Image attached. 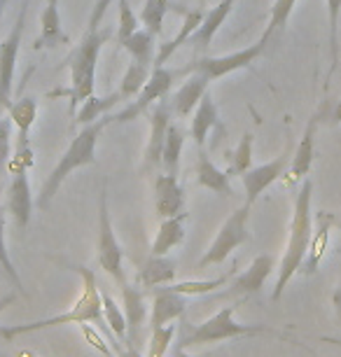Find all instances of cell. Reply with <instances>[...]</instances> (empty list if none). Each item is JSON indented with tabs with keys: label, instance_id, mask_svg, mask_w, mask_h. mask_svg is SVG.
<instances>
[{
	"label": "cell",
	"instance_id": "1",
	"mask_svg": "<svg viewBox=\"0 0 341 357\" xmlns=\"http://www.w3.org/2000/svg\"><path fill=\"white\" fill-rule=\"evenodd\" d=\"M311 201H313V183L311 180H302V187L295 194V208H292V222H290V238H287V248L280 257L278 264V280L273 285L271 299L278 301L283 296L285 285L299 273L302 261L306 257L311 243V231H313V213H311Z\"/></svg>",
	"mask_w": 341,
	"mask_h": 357
},
{
	"label": "cell",
	"instance_id": "2",
	"mask_svg": "<svg viewBox=\"0 0 341 357\" xmlns=\"http://www.w3.org/2000/svg\"><path fill=\"white\" fill-rule=\"evenodd\" d=\"M73 271L82 275V294L79 299L73 304L61 315H52V318L45 320H36V322H26V325H10V327H0V339L5 341H15V336L22 334H31V332H43V329H52L59 325H68V322H75V325H82V322H103V299L101 292H98L96 285V271L86 266H73Z\"/></svg>",
	"mask_w": 341,
	"mask_h": 357
},
{
	"label": "cell",
	"instance_id": "3",
	"mask_svg": "<svg viewBox=\"0 0 341 357\" xmlns=\"http://www.w3.org/2000/svg\"><path fill=\"white\" fill-rule=\"evenodd\" d=\"M108 124H110V117L96 119V122L86 124L84 129L70 140L68 150H66L63 157L59 159L54 171L47 175L43 190H40V197H38V206L40 208L50 206V201L56 197L59 190H61V185L66 183V178H68L70 173H75L77 168L91 166L93 161H96V143H98V138H101V131Z\"/></svg>",
	"mask_w": 341,
	"mask_h": 357
},
{
	"label": "cell",
	"instance_id": "4",
	"mask_svg": "<svg viewBox=\"0 0 341 357\" xmlns=\"http://www.w3.org/2000/svg\"><path fill=\"white\" fill-rule=\"evenodd\" d=\"M110 31H86L82 43L77 45L75 54L70 59V86L66 91L59 89L56 93L61 96H70L73 110L77 107V103L82 105L86 98L93 96V86H96V66L98 56H101L103 45L108 43Z\"/></svg>",
	"mask_w": 341,
	"mask_h": 357
},
{
	"label": "cell",
	"instance_id": "5",
	"mask_svg": "<svg viewBox=\"0 0 341 357\" xmlns=\"http://www.w3.org/2000/svg\"><path fill=\"white\" fill-rule=\"evenodd\" d=\"M236 306H225L220 308L215 315H211L209 320H204L202 325L192 327L183 339H180L178 348H192V346H206V343H218V341H229L236 336H278V339H287L283 332L273 329L269 325H241L234 320Z\"/></svg>",
	"mask_w": 341,
	"mask_h": 357
},
{
	"label": "cell",
	"instance_id": "6",
	"mask_svg": "<svg viewBox=\"0 0 341 357\" xmlns=\"http://www.w3.org/2000/svg\"><path fill=\"white\" fill-rule=\"evenodd\" d=\"M96 257H98V266L103 268L105 273L110 275L117 285H124L126 275L122 268L124 261V250L119 245L115 229H112L110 222V213H108V187H101V194H98V245H96Z\"/></svg>",
	"mask_w": 341,
	"mask_h": 357
},
{
	"label": "cell",
	"instance_id": "7",
	"mask_svg": "<svg viewBox=\"0 0 341 357\" xmlns=\"http://www.w3.org/2000/svg\"><path fill=\"white\" fill-rule=\"evenodd\" d=\"M250 208L248 204H243L241 208H236L229 218L225 220V225L220 227V231L215 236V241L211 243V248L206 250V255L199 259V268L206 266H215L227 261V257L236 250L238 245L248 243L250 234H248V218H250Z\"/></svg>",
	"mask_w": 341,
	"mask_h": 357
},
{
	"label": "cell",
	"instance_id": "8",
	"mask_svg": "<svg viewBox=\"0 0 341 357\" xmlns=\"http://www.w3.org/2000/svg\"><path fill=\"white\" fill-rule=\"evenodd\" d=\"M180 75H185V68L183 70H169L166 66H157V68H152L148 82H145V86L140 89L138 96L133 98L122 112H117L115 117H110V122L124 124V122H131V119H138L140 114L150 112V107L171 91V86L176 84V79Z\"/></svg>",
	"mask_w": 341,
	"mask_h": 357
},
{
	"label": "cell",
	"instance_id": "9",
	"mask_svg": "<svg viewBox=\"0 0 341 357\" xmlns=\"http://www.w3.org/2000/svg\"><path fill=\"white\" fill-rule=\"evenodd\" d=\"M26 8H29V3L24 0L22 12H19L10 36L0 43V107L3 110H8L12 105V82H15L17 56H19V47H22L24 26H26Z\"/></svg>",
	"mask_w": 341,
	"mask_h": 357
},
{
	"label": "cell",
	"instance_id": "10",
	"mask_svg": "<svg viewBox=\"0 0 341 357\" xmlns=\"http://www.w3.org/2000/svg\"><path fill=\"white\" fill-rule=\"evenodd\" d=\"M266 50L264 40H257L255 45L245 47V50H238L234 54H227V56H206L202 61H194L192 66H187L185 73H204L206 77L211 79H220L229 73H236L241 68H248L262 56V52Z\"/></svg>",
	"mask_w": 341,
	"mask_h": 357
},
{
	"label": "cell",
	"instance_id": "11",
	"mask_svg": "<svg viewBox=\"0 0 341 357\" xmlns=\"http://www.w3.org/2000/svg\"><path fill=\"white\" fill-rule=\"evenodd\" d=\"M290 159H292V154L285 150L283 154H278L276 159L266 161L262 166H252L250 171H245L241 175V183H243V190H245V204L252 206L259 199V194L264 190H269L273 183H278L285 175L287 166H290Z\"/></svg>",
	"mask_w": 341,
	"mask_h": 357
},
{
	"label": "cell",
	"instance_id": "12",
	"mask_svg": "<svg viewBox=\"0 0 341 357\" xmlns=\"http://www.w3.org/2000/svg\"><path fill=\"white\" fill-rule=\"evenodd\" d=\"M318 114H313L306 124V129L302 133V140H299L295 154L290 159V166H287L283 180L285 187H295L299 185L302 180L306 178V173L311 171V164H313V157H316V131H318Z\"/></svg>",
	"mask_w": 341,
	"mask_h": 357
},
{
	"label": "cell",
	"instance_id": "13",
	"mask_svg": "<svg viewBox=\"0 0 341 357\" xmlns=\"http://www.w3.org/2000/svg\"><path fill=\"white\" fill-rule=\"evenodd\" d=\"M171 117H173V110H171L169 100H157L155 107L148 112L150 138H148V147H145V161H143L145 171H152V168L162 166L164 138H166V131H169Z\"/></svg>",
	"mask_w": 341,
	"mask_h": 357
},
{
	"label": "cell",
	"instance_id": "14",
	"mask_svg": "<svg viewBox=\"0 0 341 357\" xmlns=\"http://www.w3.org/2000/svg\"><path fill=\"white\" fill-rule=\"evenodd\" d=\"M10 187L5 197V211L12 215L17 229H26L33 215V194L29 183V171H10Z\"/></svg>",
	"mask_w": 341,
	"mask_h": 357
},
{
	"label": "cell",
	"instance_id": "15",
	"mask_svg": "<svg viewBox=\"0 0 341 357\" xmlns=\"http://www.w3.org/2000/svg\"><path fill=\"white\" fill-rule=\"evenodd\" d=\"M313 222H316V227H313V231H311V243L302 261V268H299V273H304V275H313L318 271L320 261H323L327 248H330V236H332V227L337 225V215L320 211L316 213V220Z\"/></svg>",
	"mask_w": 341,
	"mask_h": 357
},
{
	"label": "cell",
	"instance_id": "16",
	"mask_svg": "<svg viewBox=\"0 0 341 357\" xmlns=\"http://www.w3.org/2000/svg\"><path fill=\"white\" fill-rule=\"evenodd\" d=\"M152 313H150V327H162L166 322H173L176 318L185 313L187 308V296L180 292L166 287H152Z\"/></svg>",
	"mask_w": 341,
	"mask_h": 357
},
{
	"label": "cell",
	"instance_id": "17",
	"mask_svg": "<svg viewBox=\"0 0 341 357\" xmlns=\"http://www.w3.org/2000/svg\"><path fill=\"white\" fill-rule=\"evenodd\" d=\"M185 192L178 183V175L159 173L155 178V213L162 220L183 213Z\"/></svg>",
	"mask_w": 341,
	"mask_h": 357
},
{
	"label": "cell",
	"instance_id": "18",
	"mask_svg": "<svg viewBox=\"0 0 341 357\" xmlns=\"http://www.w3.org/2000/svg\"><path fill=\"white\" fill-rule=\"evenodd\" d=\"M211 86V79L204 75V73H192L190 77L180 84V89L173 93V98L169 100L171 103V110H173V117H190V112L197 110L199 100L204 98V93L209 91Z\"/></svg>",
	"mask_w": 341,
	"mask_h": 357
},
{
	"label": "cell",
	"instance_id": "19",
	"mask_svg": "<svg viewBox=\"0 0 341 357\" xmlns=\"http://www.w3.org/2000/svg\"><path fill=\"white\" fill-rule=\"evenodd\" d=\"M234 5H236V0H220V3L213 10L204 12L202 26H199L197 33H194V36L190 38V43H187V45H192L194 52L209 50L211 43H213V38H215V33L222 29V24L227 22V17L232 15Z\"/></svg>",
	"mask_w": 341,
	"mask_h": 357
},
{
	"label": "cell",
	"instance_id": "20",
	"mask_svg": "<svg viewBox=\"0 0 341 357\" xmlns=\"http://www.w3.org/2000/svg\"><path fill=\"white\" fill-rule=\"evenodd\" d=\"M136 282L140 287H148V289L176 282V259L166 257V255H150L140 264L136 273Z\"/></svg>",
	"mask_w": 341,
	"mask_h": 357
},
{
	"label": "cell",
	"instance_id": "21",
	"mask_svg": "<svg viewBox=\"0 0 341 357\" xmlns=\"http://www.w3.org/2000/svg\"><path fill=\"white\" fill-rule=\"evenodd\" d=\"M273 271H276V259H273V255H257V257L250 261V266L234 278L232 282L234 292H241V294L259 292V289L264 287L266 278H269Z\"/></svg>",
	"mask_w": 341,
	"mask_h": 357
},
{
	"label": "cell",
	"instance_id": "22",
	"mask_svg": "<svg viewBox=\"0 0 341 357\" xmlns=\"http://www.w3.org/2000/svg\"><path fill=\"white\" fill-rule=\"evenodd\" d=\"M183 12V26H180V31H178V36L173 38V40H166L164 45H159V50H157V56H155V68L157 66H166L169 63V59L176 54L180 47L190 43V38L197 33V29L202 26L204 22V10H180Z\"/></svg>",
	"mask_w": 341,
	"mask_h": 357
},
{
	"label": "cell",
	"instance_id": "23",
	"mask_svg": "<svg viewBox=\"0 0 341 357\" xmlns=\"http://www.w3.org/2000/svg\"><path fill=\"white\" fill-rule=\"evenodd\" d=\"M66 36L61 26V15H59V3H47L43 15H40V36L36 40V50H52V47L66 45Z\"/></svg>",
	"mask_w": 341,
	"mask_h": 357
},
{
	"label": "cell",
	"instance_id": "24",
	"mask_svg": "<svg viewBox=\"0 0 341 357\" xmlns=\"http://www.w3.org/2000/svg\"><path fill=\"white\" fill-rule=\"evenodd\" d=\"M122 287V301H124V318H126V332H129V341H136L138 329L143 325L145 315H148V304H145V294L138 285L124 282Z\"/></svg>",
	"mask_w": 341,
	"mask_h": 357
},
{
	"label": "cell",
	"instance_id": "25",
	"mask_svg": "<svg viewBox=\"0 0 341 357\" xmlns=\"http://www.w3.org/2000/svg\"><path fill=\"white\" fill-rule=\"evenodd\" d=\"M197 183L206 187V190L215 192L218 197H234L232 175L222 171V168H218L204 152H199L197 159Z\"/></svg>",
	"mask_w": 341,
	"mask_h": 357
},
{
	"label": "cell",
	"instance_id": "26",
	"mask_svg": "<svg viewBox=\"0 0 341 357\" xmlns=\"http://www.w3.org/2000/svg\"><path fill=\"white\" fill-rule=\"evenodd\" d=\"M187 220H190V213H178L173 215V218H166L162 220V225H159V231H157V238L155 243H152V255H166L171 252L173 248L180 245L185 241V225Z\"/></svg>",
	"mask_w": 341,
	"mask_h": 357
},
{
	"label": "cell",
	"instance_id": "27",
	"mask_svg": "<svg viewBox=\"0 0 341 357\" xmlns=\"http://www.w3.org/2000/svg\"><path fill=\"white\" fill-rule=\"evenodd\" d=\"M218 126V105L213 100L211 91L204 93V98L199 100L197 110H194V117H192V138L194 143L199 147L206 145V138L209 133Z\"/></svg>",
	"mask_w": 341,
	"mask_h": 357
},
{
	"label": "cell",
	"instance_id": "28",
	"mask_svg": "<svg viewBox=\"0 0 341 357\" xmlns=\"http://www.w3.org/2000/svg\"><path fill=\"white\" fill-rule=\"evenodd\" d=\"M183 145H185V131L180 129L176 122L169 124V131H166L164 138V150H162V166L164 173L169 175H178L180 171V154H183Z\"/></svg>",
	"mask_w": 341,
	"mask_h": 357
},
{
	"label": "cell",
	"instance_id": "29",
	"mask_svg": "<svg viewBox=\"0 0 341 357\" xmlns=\"http://www.w3.org/2000/svg\"><path fill=\"white\" fill-rule=\"evenodd\" d=\"M122 50L131 54L133 61L145 63L150 68H155V56H157V45H155V36L148 33L145 29H138L133 36L122 45Z\"/></svg>",
	"mask_w": 341,
	"mask_h": 357
},
{
	"label": "cell",
	"instance_id": "30",
	"mask_svg": "<svg viewBox=\"0 0 341 357\" xmlns=\"http://www.w3.org/2000/svg\"><path fill=\"white\" fill-rule=\"evenodd\" d=\"M150 73L152 68L150 66H145V63H138V61H133L131 59V63L126 66V70H124V77H122V82H119V98L122 100H133L140 93V89L145 86V82H148V77H150Z\"/></svg>",
	"mask_w": 341,
	"mask_h": 357
},
{
	"label": "cell",
	"instance_id": "31",
	"mask_svg": "<svg viewBox=\"0 0 341 357\" xmlns=\"http://www.w3.org/2000/svg\"><path fill=\"white\" fill-rule=\"evenodd\" d=\"M119 93L115 91V93H108V96H89L84 100L82 105H79V110H77V114H75V119L82 126H86V124H91V122H96V119H101L105 112L108 110H112L117 103H119Z\"/></svg>",
	"mask_w": 341,
	"mask_h": 357
},
{
	"label": "cell",
	"instance_id": "32",
	"mask_svg": "<svg viewBox=\"0 0 341 357\" xmlns=\"http://www.w3.org/2000/svg\"><path fill=\"white\" fill-rule=\"evenodd\" d=\"M234 275H236V268L227 271L218 278H211V280H185V282H171V289L173 292H180L185 296H199V294H209V292H215V289L225 287Z\"/></svg>",
	"mask_w": 341,
	"mask_h": 357
},
{
	"label": "cell",
	"instance_id": "33",
	"mask_svg": "<svg viewBox=\"0 0 341 357\" xmlns=\"http://www.w3.org/2000/svg\"><path fill=\"white\" fill-rule=\"evenodd\" d=\"M171 10V0H145L143 12H140V22H143L145 31L152 33V36H162V26H164V17L169 15Z\"/></svg>",
	"mask_w": 341,
	"mask_h": 357
},
{
	"label": "cell",
	"instance_id": "34",
	"mask_svg": "<svg viewBox=\"0 0 341 357\" xmlns=\"http://www.w3.org/2000/svg\"><path fill=\"white\" fill-rule=\"evenodd\" d=\"M327 3V15H330V73L325 77V89L330 86L332 75L337 73L339 66V15H341V0H325Z\"/></svg>",
	"mask_w": 341,
	"mask_h": 357
},
{
	"label": "cell",
	"instance_id": "35",
	"mask_svg": "<svg viewBox=\"0 0 341 357\" xmlns=\"http://www.w3.org/2000/svg\"><path fill=\"white\" fill-rule=\"evenodd\" d=\"M295 3H297V0H276V3H273V8L269 12V24H266L264 36L259 40H264V43L269 45V40L276 36L278 31L285 29L287 19H290L292 10H295Z\"/></svg>",
	"mask_w": 341,
	"mask_h": 357
},
{
	"label": "cell",
	"instance_id": "36",
	"mask_svg": "<svg viewBox=\"0 0 341 357\" xmlns=\"http://www.w3.org/2000/svg\"><path fill=\"white\" fill-rule=\"evenodd\" d=\"M252 143L255 136L252 133H243L236 145V150L232 152V168L227 173L229 175H243L245 171L252 168Z\"/></svg>",
	"mask_w": 341,
	"mask_h": 357
},
{
	"label": "cell",
	"instance_id": "37",
	"mask_svg": "<svg viewBox=\"0 0 341 357\" xmlns=\"http://www.w3.org/2000/svg\"><path fill=\"white\" fill-rule=\"evenodd\" d=\"M103 299V322L110 325L112 334L117 336L119 341L126 339V318H124V308L117 306V301L112 299L110 294H101Z\"/></svg>",
	"mask_w": 341,
	"mask_h": 357
},
{
	"label": "cell",
	"instance_id": "38",
	"mask_svg": "<svg viewBox=\"0 0 341 357\" xmlns=\"http://www.w3.org/2000/svg\"><path fill=\"white\" fill-rule=\"evenodd\" d=\"M5 206H3V201H0V266H3V271L8 273V278L12 280V285H15L17 292H24V285H22V278H19V273H17V268L15 264H12V259H10V252H8V243H5Z\"/></svg>",
	"mask_w": 341,
	"mask_h": 357
},
{
	"label": "cell",
	"instance_id": "39",
	"mask_svg": "<svg viewBox=\"0 0 341 357\" xmlns=\"http://www.w3.org/2000/svg\"><path fill=\"white\" fill-rule=\"evenodd\" d=\"M173 336H176V325H171V322H166V325H162V327H152L148 355L145 357H164L166 353H169Z\"/></svg>",
	"mask_w": 341,
	"mask_h": 357
},
{
	"label": "cell",
	"instance_id": "40",
	"mask_svg": "<svg viewBox=\"0 0 341 357\" xmlns=\"http://www.w3.org/2000/svg\"><path fill=\"white\" fill-rule=\"evenodd\" d=\"M119 5V26H117V45L122 47L133 33L140 29V22L136 17V12L129 5V0H117Z\"/></svg>",
	"mask_w": 341,
	"mask_h": 357
},
{
	"label": "cell",
	"instance_id": "41",
	"mask_svg": "<svg viewBox=\"0 0 341 357\" xmlns=\"http://www.w3.org/2000/svg\"><path fill=\"white\" fill-rule=\"evenodd\" d=\"M12 159V119L0 117V178L8 171Z\"/></svg>",
	"mask_w": 341,
	"mask_h": 357
},
{
	"label": "cell",
	"instance_id": "42",
	"mask_svg": "<svg viewBox=\"0 0 341 357\" xmlns=\"http://www.w3.org/2000/svg\"><path fill=\"white\" fill-rule=\"evenodd\" d=\"M82 336H84V341L89 343V346L96 350L98 355H103V357H115V348H112V343H108L103 339V334L98 332L96 327H91V325H84L82 322Z\"/></svg>",
	"mask_w": 341,
	"mask_h": 357
},
{
	"label": "cell",
	"instance_id": "43",
	"mask_svg": "<svg viewBox=\"0 0 341 357\" xmlns=\"http://www.w3.org/2000/svg\"><path fill=\"white\" fill-rule=\"evenodd\" d=\"M320 124H339L341 122V100H323L316 110Z\"/></svg>",
	"mask_w": 341,
	"mask_h": 357
},
{
	"label": "cell",
	"instance_id": "44",
	"mask_svg": "<svg viewBox=\"0 0 341 357\" xmlns=\"http://www.w3.org/2000/svg\"><path fill=\"white\" fill-rule=\"evenodd\" d=\"M112 0H96V5H93L91 15H89V24H86V31H98V26H101L105 12H108Z\"/></svg>",
	"mask_w": 341,
	"mask_h": 357
},
{
	"label": "cell",
	"instance_id": "45",
	"mask_svg": "<svg viewBox=\"0 0 341 357\" xmlns=\"http://www.w3.org/2000/svg\"><path fill=\"white\" fill-rule=\"evenodd\" d=\"M112 348H115V357H143L138 353L136 341H126L124 348L119 346V343H112Z\"/></svg>",
	"mask_w": 341,
	"mask_h": 357
},
{
	"label": "cell",
	"instance_id": "46",
	"mask_svg": "<svg viewBox=\"0 0 341 357\" xmlns=\"http://www.w3.org/2000/svg\"><path fill=\"white\" fill-rule=\"evenodd\" d=\"M332 306H334V313H337V318L341 322V282L337 285V289L332 292Z\"/></svg>",
	"mask_w": 341,
	"mask_h": 357
},
{
	"label": "cell",
	"instance_id": "47",
	"mask_svg": "<svg viewBox=\"0 0 341 357\" xmlns=\"http://www.w3.org/2000/svg\"><path fill=\"white\" fill-rule=\"evenodd\" d=\"M17 301V292H10V294H5L3 299H0V313L5 311V308H8L10 304H15Z\"/></svg>",
	"mask_w": 341,
	"mask_h": 357
},
{
	"label": "cell",
	"instance_id": "48",
	"mask_svg": "<svg viewBox=\"0 0 341 357\" xmlns=\"http://www.w3.org/2000/svg\"><path fill=\"white\" fill-rule=\"evenodd\" d=\"M292 343H297V346H299V348H302V350H306V353H309V357H320V355L316 353V350H313V348H309V346H306V343H304V341H292Z\"/></svg>",
	"mask_w": 341,
	"mask_h": 357
},
{
	"label": "cell",
	"instance_id": "49",
	"mask_svg": "<svg viewBox=\"0 0 341 357\" xmlns=\"http://www.w3.org/2000/svg\"><path fill=\"white\" fill-rule=\"evenodd\" d=\"M173 357H204V355H190L185 348H178L176 346V350H173Z\"/></svg>",
	"mask_w": 341,
	"mask_h": 357
},
{
	"label": "cell",
	"instance_id": "50",
	"mask_svg": "<svg viewBox=\"0 0 341 357\" xmlns=\"http://www.w3.org/2000/svg\"><path fill=\"white\" fill-rule=\"evenodd\" d=\"M17 357H38V355L33 353V350H29V348H22V350L17 353Z\"/></svg>",
	"mask_w": 341,
	"mask_h": 357
},
{
	"label": "cell",
	"instance_id": "51",
	"mask_svg": "<svg viewBox=\"0 0 341 357\" xmlns=\"http://www.w3.org/2000/svg\"><path fill=\"white\" fill-rule=\"evenodd\" d=\"M323 341L325 343H334V346H341V341L339 339H332V336H323Z\"/></svg>",
	"mask_w": 341,
	"mask_h": 357
},
{
	"label": "cell",
	"instance_id": "52",
	"mask_svg": "<svg viewBox=\"0 0 341 357\" xmlns=\"http://www.w3.org/2000/svg\"><path fill=\"white\" fill-rule=\"evenodd\" d=\"M5 3H8V0H0V24H3V8H5Z\"/></svg>",
	"mask_w": 341,
	"mask_h": 357
},
{
	"label": "cell",
	"instance_id": "53",
	"mask_svg": "<svg viewBox=\"0 0 341 357\" xmlns=\"http://www.w3.org/2000/svg\"><path fill=\"white\" fill-rule=\"evenodd\" d=\"M337 227L341 229V215H339V218H337Z\"/></svg>",
	"mask_w": 341,
	"mask_h": 357
},
{
	"label": "cell",
	"instance_id": "54",
	"mask_svg": "<svg viewBox=\"0 0 341 357\" xmlns=\"http://www.w3.org/2000/svg\"><path fill=\"white\" fill-rule=\"evenodd\" d=\"M45 3H59V0H45Z\"/></svg>",
	"mask_w": 341,
	"mask_h": 357
}]
</instances>
